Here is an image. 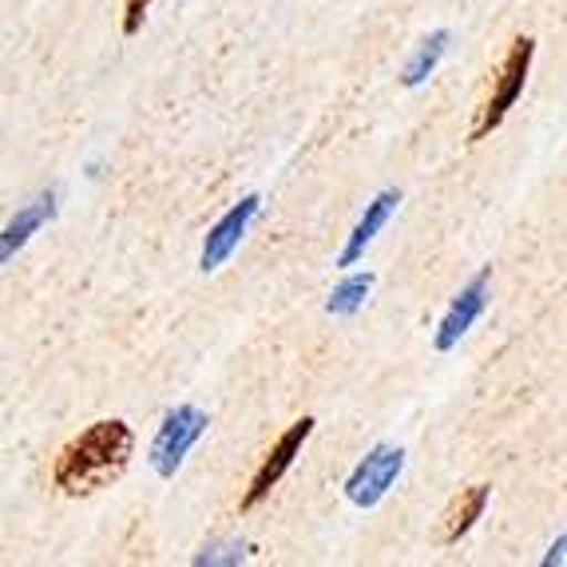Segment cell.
<instances>
[{
  "label": "cell",
  "mask_w": 567,
  "mask_h": 567,
  "mask_svg": "<svg viewBox=\"0 0 567 567\" xmlns=\"http://www.w3.org/2000/svg\"><path fill=\"white\" fill-rule=\"evenodd\" d=\"M488 496H492L488 484H473V488H464L445 512L441 544H461V536H468V532H473V524L484 516V508H488Z\"/></svg>",
  "instance_id": "cell-9"
},
{
  "label": "cell",
  "mask_w": 567,
  "mask_h": 567,
  "mask_svg": "<svg viewBox=\"0 0 567 567\" xmlns=\"http://www.w3.org/2000/svg\"><path fill=\"white\" fill-rule=\"evenodd\" d=\"M484 306H488V270H481V275L453 298V306H449V313L441 318V330H436V338H433L436 350L441 353L453 350L456 341L473 330V322L484 313Z\"/></svg>",
  "instance_id": "cell-7"
},
{
  "label": "cell",
  "mask_w": 567,
  "mask_h": 567,
  "mask_svg": "<svg viewBox=\"0 0 567 567\" xmlns=\"http://www.w3.org/2000/svg\"><path fill=\"white\" fill-rule=\"evenodd\" d=\"M203 429H207L203 409L179 405L175 413H167V421L159 425V436H155V445H152V468L163 476V481H171V476L179 473L183 456L195 449V441L203 436Z\"/></svg>",
  "instance_id": "cell-3"
},
{
  "label": "cell",
  "mask_w": 567,
  "mask_h": 567,
  "mask_svg": "<svg viewBox=\"0 0 567 567\" xmlns=\"http://www.w3.org/2000/svg\"><path fill=\"white\" fill-rule=\"evenodd\" d=\"M132 449L135 436L123 421H95L76 441H68L60 449L52 481L64 496H92V492L120 481V473L132 461Z\"/></svg>",
  "instance_id": "cell-1"
},
{
  "label": "cell",
  "mask_w": 567,
  "mask_h": 567,
  "mask_svg": "<svg viewBox=\"0 0 567 567\" xmlns=\"http://www.w3.org/2000/svg\"><path fill=\"white\" fill-rule=\"evenodd\" d=\"M258 210H262V199H258V195H246L238 207H230L227 215L218 218L215 227L207 230V243H203V255H199V270H203V275L218 270V266L235 255V246L243 243L246 227H250V223L258 218Z\"/></svg>",
  "instance_id": "cell-6"
},
{
  "label": "cell",
  "mask_w": 567,
  "mask_h": 567,
  "mask_svg": "<svg viewBox=\"0 0 567 567\" xmlns=\"http://www.w3.org/2000/svg\"><path fill=\"white\" fill-rule=\"evenodd\" d=\"M564 556H567V532L556 539V544H551V551H548V556H544V567H551V564H564Z\"/></svg>",
  "instance_id": "cell-14"
},
{
  "label": "cell",
  "mask_w": 567,
  "mask_h": 567,
  "mask_svg": "<svg viewBox=\"0 0 567 567\" xmlns=\"http://www.w3.org/2000/svg\"><path fill=\"white\" fill-rule=\"evenodd\" d=\"M310 433H313V416H302V421H293V425L286 429L282 436H278L275 445H270V453L262 456V464H258V473L250 476V488L243 492L238 508L250 512V508H258L266 496H270V488H275V484L282 481L286 473H290L293 456L302 453L306 436H310Z\"/></svg>",
  "instance_id": "cell-4"
},
{
  "label": "cell",
  "mask_w": 567,
  "mask_h": 567,
  "mask_svg": "<svg viewBox=\"0 0 567 567\" xmlns=\"http://www.w3.org/2000/svg\"><path fill=\"white\" fill-rule=\"evenodd\" d=\"M532 56H536V40H532V37L512 40L508 56H504L501 72H496V84H492V95L484 100V107L476 112L473 127H468V140H473V143L488 140V135L504 123V115L516 107V100L524 95V84H528Z\"/></svg>",
  "instance_id": "cell-2"
},
{
  "label": "cell",
  "mask_w": 567,
  "mask_h": 567,
  "mask_svg": "<svg viewBox=\"0 0 567 567\" xmlns=\"http://www.w3.org/2000/svg\"><path fill=\"white\" fill-rule=\"evenodd\" d=\"M401 468H405V453L393 445H378L365 461L353 468V476L346 481V496L358 508H378L385 501V492L398 484Z\"/></svg>",
  "instance_id": "cell-5"
},
{
  "label": "cell",
  "mask_w": 567,
  "mask_h": 567,
  "mask_svg": "<svg viewBox=\"0 0 567 567\" xmlns=\"http://www.w3.org/2000/svg\"><path fill=\"white\" fill-rule=\"evenodd\" d=\"M147 9H152V0H123V37H135L143 29Z\"/></svg>",
  "instance_id": "cell-13"
},
{
  "label": "cell",
  "mask_w": 567,
  "mask_h": 567,
  "mask_svg": "<svg viewBox=\"0 0 567 567\" xmlns=\"http://www.w3.org/2000/svg\"><path fill=\"white\" fill-rule=\"evenodd\" d=\"M445 48H449V32L445 29H436L433 37L421 40V48H416L413 56H409L405 72H401V84L405 87H421L429 76L436 72V64H441V56H445Z\"/></svg>",
  "instance_id": "cell-11"
},
{
  "label": "cell",
  "mask_w": 567,
  "mask_h": 567,
  "mask_svg": "<svg viewBox=\"0 0 567 567\" xmlns=\"http://www.w3.org/2000/svg\"><path fill=\"white\" fill-rule=\"evenodd\" d=\"M369 290H373V275H350L346 282L338 286V290L330 293L326 310L338 313V318H350V313H358V306L365 302Z\"/></svg>",
  "instance_id": "cell-12"
},
{
  "label": "cell",
  "mask_w": 567,
  "mask_h": 567,
  "mask_svg": "<svg viewBox=\"0 0 567 567\" xmlns=\"http://www.w3.org/2000/svg\"><path fill=\"white\" fill-rule=\"evenodd\" d=\"M52 215H56V195H40L37 203H29V207L20 210V215L9 223V230H4V246H0V258L9 262V258L17 255L20 246H24L32 238V230L44 227V223Z\"/></svg>",
  "instance_id": "cell-10"
},
{
  "label": "cell",
  "mask_w": 567,
  "mask_h": 567,
  "mask_svg": "<svg viewBox=\"0 0 567 567\" xmlns=\"http://www.w3.org/2000/svg\"><path fill=\"white\" fill-rule=\"evenodd\" d=\"M398 203H401V190H381L378 199L369 203L365 215H361V218H358V227H353L350 243H346V250L338 255V266L361 262V255H365V246L373 243V238H378V230L389 223V215L398 210Z\"/></svg>",
  "instance_id": "cell-8"
}]
</instances>
